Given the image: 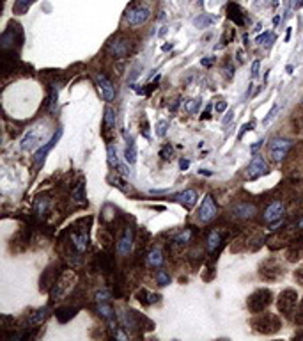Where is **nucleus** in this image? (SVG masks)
<instances>
[{
	"label": "nucleus",
	"instance_id": "obj_1",
	"mask_svg": "<svg viewBox=\"0 0 303 341\" xmlns=\"http://www.w3.org/2000/svg\"><path fill=\"white\" fill-rule=\"evenodd\" d=\"M293 146H295V142L291 141V139H287V137H275L268 144L269 157H271L273 162H282L284 158L289 155Z\"/></svg>",
	"mask_w": 303,
	"mask_h": 341
},
{
	"label": "nucleus",
	"instance_id": "obj_2",
	"mask_svg": "<svg viewBox=\"0 0 303 341\" xmlns=\"http://www.w3.org/2000/svg\"><path fill=\"white\" fill-rule=\"evenodd\" d=\"M269 172V167L268 164H266V160L261 157V155H253V158L250 160V164L247 166V169H245V179H249V181H253V179H259L261 176L268 174Z\"/></svg>",
	"mask_w": 303,
	"mask_h": 341
},
{
	"label": "nucleus",
	"instance_id": "obj_3",
	"mask_svg": "<svg viewBox=\"0 0 303 341\" xmlns=\"http://www.w3.org/2000/svg\"><path fill=\"white\" fill-rule=\"evenodd\" d=\"M151 18V9L148 5H137V7H131L126 11L124 14V20L130 27H139L144 25L146 21Z\"/></svg>",
	"mask_w": 303,
	"mask_h": 341
},
{
	"label": "nucleus",
	"instance_id": "obj_4",
	"mask_svg": "<svg viewBox=\"0 0 303 341\" xmlns=\"http://www.w3.org/2000/svg\"><path fill=\"white\" fill-rule=\"evenodd\" d=\"M271 300H273V295H271L269 290H257L255 293L250 295L249 309L252 313H261L271 304Z\"/></svg>",
	"mask_w": 303,
	"mask_h": 341
},
{
	"label": "nucleus",
	"instance_id": "obj_5",
	"mask_svg": "<svg viewBox=\"0 0 303 341\" xmlns=\"http://www.w3.org/2000/svg\"><path fill=\"white\" fill-rule=\"evenodd\" d=\"M106 52L114 59H124L131 52V43L126 38H114L110 39V43L106 45Z\"/></svg>",
	"mask_w": 303,
	"mask_h": 341
},
{
	"label": "nucleus",
	"instance_id": "obj_6",
	"mask_svg": "<svg viewBox=\"0 0 303 341\" xmlns=\"http://www.w3.org/2000/svg\"><path fill=\"white\" fill-rule=\"evenodd\" d=\"M60 137H62V128H57V132L51 135V139L48 142H45V144L41 146V148L36 151V155H34V164L38 167H41L43 164H45V160H47L48 153H50L51 149L55 148V144L60 141Z\"/></svg>",
	"mask_w": 303,
	"mask_h": 341
},
{
	"label": "nucleus",
	"instance_id": "obj_7",
	"mask_svg": "<svg viewBox=\"0 0 303 341\" xmlns=\"http://www.w3.org/2000/svg\"><path fill=\"white\" fill-rule=\"evenodd\" d=\"M216 213H218V206H216L213 196L207 194V196L202 199V205H201V208H199V221L207 224V222H211L216 217Z\"/></svg>",
	"mask_w": 303,
	"mask_h": 341
},
{
	"label": "nucleus",
	"instance_id": "obj_8",
	"mask_svg": "<svg viewBox=\"0 0 303 341\" xmlns=\"http://www.w3.org/2000/svg\"><path fill=\"white\" fill-rule=\"evenodd\" d=\"M253 325H255L253 329H257V331L262 333V334H271V333H275V331L280 329V322H278V318L273 315L259 316V318L253 322Z\"/></svg>",
	"mask_w": 303,
	"mask_h": 341
},
{
	"label": "nucleus",
	"instance_id": "obj_9",
	"mask_svg": "<svg viewBox=\"0 0 303 341\" xmlns=\"http://www.w3.org/2000/svg\"><path fill=\"white\" fill-rule=\"evenodd\" d=\"M96 82H98V89H100L103 100H105L106 103L114 102V98H115V85L112 84V80L106 77L105 73H98Z\"/></svg>",
	"mask_w": 303,
	"mask_h": 341
},
{
	"label": "nucleus",
	"instance_id": "obj_10",
	"mask_svg": "<svg viewBox=\"0 0 303 341\" xmlns=\"http://www.w3.org/2000/svg\"><path fill=\"white\" fill-rule=\"evenodd\" d=\"M284 212H286V205H284L282 201L277 199L266 206L264 213H262V221L268 222V224H273V222L280 221L284 217Z\"/></svg>",
	"mask_w": 303,
	"mask_h": 341
},
{
	"label": "nucleus",
	"instance_id": "obj_11",
	"mask_svg": "<svg viewBox=\"0 0 303 341\" xmlns=\"http://www.w3.org/2000/svg\"><path fill=\"white\" fill-rule=\"evenodd\" d=\"M133 240H135V233L133 227L126 226L122 234L119 236L117 240V254L119 256H128L131 251H133Z\"/></svg>",
	"mask_w": 303,
	"mask_h": 341
},
{
	"label": "nucleus",
	"instance_id": "obj_12",
	"mask_svg": "<svg viewBox=\"0 0 303 341\" xmlns=\"http://www.w3.org/2000/svg\"><path fill=\"white\" fill-rule=\"evenodd\" d=\"M255 213L257 206L252 205V203H247V201L238 203V205H234L231 208V215L234 219H238V221H249V219L255 217Z\"/></svg>",
	"mask_w": 303,
	"mask_h": 341
},
{
	"label": "nucleus",
	"instance_id": "obj_13",
	"mask_svg": "<svg viewBox=\"0 0 303 341\" xmlns=\"http://www.w3.org/2000/svg\"><path fill=\"white\" fill-rule=\"evenodd\" d=\"M106 160H108V166L112 169H115L121 176H130V169H128L124 164H121L117 157V148L115 144H108L106 146Z\"/></svg>",
	"mask_w": 303,
	"mask_h": 341
},
{
	"label": "nucleus",
	"instance_id": "obj_14",
	"mask_svg": "<svg viewBox=\"0 0 303 341\" xmlns=\"http://www.w3.org/2000/svg\"><path fill=\"white\" fill-rule=\"evenodd\" d=\"M298 302V295H296L295 290H286L280 293V298H278V309L286 315H291L295 311V306Z\"/></svg>",
	"mask_w": 303,
	"mask_h": 341
},
{
	"label": "nucleus",
	"instance_id": "obj_15",
	"mask_svg": "<svg viewBox=\"0 0 303 341\" xmlns=\"http://www.w3.org/2000/svg\"><path fill=\"white\" fill-rule=\"evenodd\" d=\"M96 313L101 316V318H105L106 322H108L110 329H112L114 333L117 331L119 327H117V320H115V311L112 309V306H110L108 302H98Z\"/></svg>",
	"mask_w": 303,
	"mask_h": 341
},
{
	"label": "nucleus",
	"instance_id": "obj_16",
	"mask_svg": "<svg viewBox=\"0 0 303 341\" xmlns=\"http://www.w3.org/2000/svg\"><path fill=\"white\" fill-rule=\"evenodd\" d=\"M69 242L76 249V252H85L89 247V234L87 231H73L69 234Z\"/></svg>",
	"mask_w": 303,
	"mask_h": 341
},
{
	"label": "nucleus",
	"instance_id": "obj_17",
	"mask_svg": "<svg viewBox=\"0 0 303 341\" xmlns=\"http://www.w3.org/2000/svg\"><path fill=\"white\" fill-rule=\"evenodd\" d=\"M48 316H50V309H48V307H41L38 311H34L32 315L27 318L25 329H38V325H41L43 322H47Z\"/></svg>",
	"mask_w": 303,
	"mask_h": 341
},
{
	"label": "nucleus",
	"instance_id": "obj_18",
	"mask_svg": "<svg viewBox=\"0 0 303 341\" xmlns=\"http://www.w3.org/2000/svg\"><path fill=\"white\" fill-rule=\"evenodd\" d=\"M174 199H176L179 205L185 206L186 210H190V208H194V206H195V203H197L199 196H197V192H195L194 188H186V190L179 192V194H177Z\"/></svg>",
	"mask_w": 303,
	"mask_h": 341
},
{
	"label": "nucleus",
	"instance_id": "obj_19",
	"mask_svg": "<svg viewBox=\"0 0 303 341\" xmlns=\"http://www.w3.org/2000/svg\"><path fill=\"white\" fill-rule=\"evenodd\" d=\"M223 243V236L218 229H213L209 234H207V240H206V245H207V252L209 254H215Z\"/></svg>",
	"mask_w": 303,
	"mask_h": 341
},
{
	"label": "nucleus",
	"instance_id": "obj_20",
	"mask_svg": "<svg viewBox=\"0 0 303 341\" xmlns=\"http://www.w3.org/2000/svg\"><path fill=\"white\" fill-rule=\"evenodd\" d=\"M20 29V25H16V29H13V27H9V29L4 30V34H2V38H0V47L4 48V50H13L14 48V43H16V36H14V32Z\"/></svg>",
	"mask_w": 303,
	"mask_h": 341
},
{
	"label": "nucleus",
	"instance_id": "obj_21",
	"mask_svg": "<svg viewBox=\"0 0 303 341\" xmlns=\"http://www.w3.org/2000/svg\"><path fill=\"white\" fill-rule=\"evenodd\" d=\"M146 261H148V265H149V267H152V269H160L161 265H163V261H165L161 249L160 247H152L151 251L148 252V256H146Z\"/></svg>",
	"mask_w": 303,
	"mask_h": 341
},
{
	"label": "nucleus",
	"instance_id": "obj_22",
	"mask_svg": "<svg viewBox=\"0 0 303 341\" xmlns=\"http://www.w3.org/2000/svg\"><path fill=\"white\" fill-rule=\"evenodd\" d=\"M122 327L126 329V331H137L139 329V318H137L135 311L126 309V311L122 313Z\"/></svg>",
	"mask_w": 303,
	"mask_h": 341
},
{
	"label": "nucleus",
	"instance_id": "obj_23",
	"mask_svg": "<svg viewBox=\"0 0 303 341\" xmlns=\"http://www.w3.org/2000/svg\"><path fill=\"white\" fill-rule=\"evenodd\" d=\"M124 137H126V153H124V160H126L128 164H135L137 162V144H135L133 137H128V133L124 132Z\"/></svg>",
	"mask_w": 303,
	"mask_h": 341
},
{
	"label": "nucleus",
	"instance_id": "obj_24",
	"mask_svg": "<svg viewBox=\"0 0 303 341\" xmlns=\"http://www.w3.org/2000/svg\"><path fill=\"white\" fill-rule=\"evenodd\" d=\"M84 190H85L84 181H80V183L76 185V187L71 190V199H73V203H75V205H78V206L87 205V199H85V192Z\"/></svg>",
	"mask_w": 303,
	"mask_h": 341
},
{
	"label": "nucleus",
	"instance_id": "obj_25",
	"mask_svg": "<svg viewBox=\"0 0 303 341\" xmlns=\"http://www.w3.org/2000/svg\"><path fill=\"white\" fill-rule=\"evenodd\" d=\"M38 144H39V135H38L36 130H32V132H29L25 137H23V141H21V149H23V151H32Z\"/></svg>",
	"mask_w": 303,
	"mask_h": 341
},
{
	"label": "nucleus",
	"instance_id": "obj_26",
	"mask_svg": "<svg viewBox=\"0 0 303 341\" xmlns=\"http://www.w3.org/2000/svg\"><path fill=\"white\" fill-rule=\"evenodd\" d=\"M115 119H117V115H115V111L112 109V107H106L105 109V121H103V128H105V132H112L115 128Z\"/></svg>",
	"mask_w": 303,
	"mask_h": 341
},
{
	"label": "nucleus",
	"instance_id": "obj_27",
	"mask_svg": "<svg viewBox=\"0 0 303 341\" xmlns=\"http://www.w3.org/2000/svg\"><path fill=\"white\" fill-rule=\"evenodd\" d=\"M76 311H78V307H59L55 315H57V320L60 324H66L67 320H71L76 315Z\"/></svg>",
	"mask_w": 303,
	"mask_h": 341
},
{
	"label": "nucleus",
	"instance_id": "obj_28",
	"mask_svg": "<svg viewBox=\"0 0 303 341\" xmlns=\"http://www.w3.org/2000/svg\"><path fill=\"white\" fill-rule=\"evenodd\" d=\"M137 298H139L142 304H146V306H151V304L158 302L161 297L158 293H149L148 290H140L139 293H137Z\"/></svg>",
	"mask_w": 303,
	"mask_h": 341
},
{
	"label": "nucleus",
	"instance_id": "obj_29",
	"mask_svg": "<svg viewBox=\"0 0 303 341\" xmlns=\"http://www.w3.org/2000/svg\"><path fill=\"white\" fill-rule=\"evenodd\" d=\"M57 100H59V84L50 85V94H48V111L55 112L57 109Z\"/></svg>",
	"mask_w": 303,
	"mask_h": 341
},
{
	"label": "nucleus",
	"instance_id": "obj_30",
	"mask_svg": "<svg viewBox=\"0 0 303 341\" xmlns=\"http://www.w3.org/2000/svg\"><path fill=\"white\" fill-rule=\"evenodd\" d=\"M227 16L231 18L232 21H234L236 25H243L245 23V20L241 16H236V14H243V11L240 9V5H236V4H229V7H227Z\"/></svg>",
	"mask_w": 303,
	"mask_h": 341
},
{
	"label": "nucleus",
	"instance_id": "obj_31",
	"mask_svg": "<svg viewBox=\"0 0 303 341\" xmlns=\"http://www.w3.org/2000/svg\"><path fill=\"white\" fill-rule=\"evenodd\" d=\"M192 234H194V231L190 229V227H185V229L179 231V233L174 236V243H176V245H186V243L192 240Z\"/></svg>",
	"mask_w": 303,
	"mask_h": 341
},
{
	"label": "nucleus",
	"instance_id": "obj_32",
	"mask_svg": "<svg viewBox=\"0 0 303 341\" xmlns=\"http://www.w3.org/2000/svg\"><path fill=\"white\" fill-rule=\"evenodd\" d=\"M34 213H36V217L38 219L45 217V215L48 213V201L47 199H36V203H34Z\"/></svg>",
	"mask_w": 303,
	"mask_h": 341
},
{
	"label": "nucleus",
	"instance_id": "obj_33",
	"mask_svg": "<svg viewBox=\"0 0 303 341\" xmlns=\"http://www.w3.org/2000/svg\"><path fill=\"white\" fill-rule=\"evenodd\" d=\"M213 21H215V16H211V14H199V18L194 20V25L199 29H207Z\"/></svg>",
	"mask_w": 303,
	"mask_h": 341
},
{
	"label": "nucleus",
	"instance_id": "obj_34",
	"mask_svg": "<svg viewBox=\"0 0 303 341\" xmlns=\"http://www.w3.org/2000/svg\"><path fill=\"white\" fill-rule=\"evenodd\" d=\"M156 284L160 286H168L170 284V274L167 272V270L160 269L158 272H156Z\"/></svg>",
	"mask_w": 303,
	"mask_h": 341
},
{
	"label": "nucleus",
	"instance_id": "obj_35",
	"mask_svg": "<svg viewBox=\"0 0 303 341\" xmlns=\"http://www.w3.org/2000/svg\"><path fill=\"white\" fill-rule=\"evenodd\" d=\"M114 217H115V208L112 205H106L103 208V212H101V221L105 222V224H108L110 221H114Z\"/></svg>",
	"mask_w": 303,
	"mask_h": 341
},
{
	"label": "nucleus",
	"instance_id": "obj_36",
	"mask_svg": "<svg viewBox=\"0 0 303 341\" xmlns=\"http://www.w3.org/2000/svg\"><path fill=\"white\" fill-rule=\"evenodd\" d=\"M34 0H14V13H25L27 9L32 5Z\"/></svg>",
	"mask_w": 303,
	"mask_h": 341
},
{
	"label": "nucleus",
	"instance_id": "obj_37",
	"mask_svg": "<svg viewBox=\"0 0 303 341\" xmlns=\"http://www.w3.org/2000/svg\"><path fill=\"white\" fill-rule=\"evenodd\" d=\"M108 181H110L112 185H114V187L121 188L122 192H128V190H130V187H126V183H124V179L119 178V176H110Z\"/></svg>",
	"mask_w": 303,
	"mask_h": 341
},
{
	"label": "nucleus",
	"instance_id": "obj_38",
	"mask_svg": "<svg viewBox=\"0 0 303 341\" xmlns=\"http://www.w3.org/2000/svg\"><path fill=\"white\" fill-rule=\"evenodd\" d=\"M160 157L163 158V160H167V162H170L174 158V149H172V146L170 144H165L163 148L160 149Z\"/></svg>",
	"mask_w": 303,
	"mask_h": 341
},
{
	"label": "nucleus",
	"instance_id": "obj_39",
	"mask_svg": "<svg viewBox=\"0 0 303 341\" xmlns=\"http://www.w3.org/2000/svg\"><path fill=\"white\" fill-rule=\"evenodd\" d=\"M167 128H168V123L165 119H161V121H158V123H156V135L158 137H165L167 135Z\"/></svg>",
	"mask_w": 303,
	"mask_h": 341
},
{
	"label": "nucleus",
	"instance_id": "obj_40",
	"mask_svg": "<svg viewBox=\"0 0 303 341\" xmlns=\"http://www.w3.org/2000/svg\"><path fill=\"white\" fill-rule=\"evenodd\" d=\"M96 300L98 302H108L110 298H112V293H110L108 290H100V291H96Z\"/></svg>",
	"mask_w": 303,
	"mask_h": 341
},
{
	"label": "nucleus",
	"instance_id": "obj_41",
	"mask_svg": "<svg viewBox=\"0 0 303 341\" xmlns=\"http://www.w3.org/2000/svg\"><path fill=\"white\" fill-rule=\"evenodd\" d=\"M278 109H280V105H278V103H273V107H271V111H269V112H268V115H266L264 119H262V124H268L269 121L273 119L275 114H277V112H278Z\"/></svg>",
	"mask_w": 303,
	"mask_h": 341
},
{
	"label": "nucleus",
	"instance_id": "obj_42",
	"mask_svg": "<svg viewBox=\"0 0 303 341\" xmlns=\"http://www.w3.org/2000/svg\"><path fill=\"white\" fill-rule=\"evenodd\" d=\"M201 107V100H192L190 103H186V112H190V114H195L197 112V109Z\"/></svg>",
	"mask_w": 303,
	"mask_h": 341
},
{
	"label": "nucleus",
	"instance_id": "obj_43",
	"mask_svg": "<svg viewBox=\"0 0 303 341\" xmlns=\"http://www.w3.org/2000/svg\"><path fill=\"white\" fill-rule=\"evenodd\" d=\"M140 133H142L146 139L151 137V133H149V124H148V119H146V117H144V123H140Z\"/></svg>",
	"mask_w": 303,
	"mask_h": 341
},
{
	"label": "nucleus",
	"instance_id": "obj_44",
	"mask_svg": "<svg viewBox=\"0 0 303 341\" xmlns=\"http://www.w3.org/2000/svg\"><path fill=\"white\" fill-rule=\"evenodd\" d=\"M252 126H255V121H252V123L243 124V126H241V130H240V133H238V139H241V137H243L245 133L250 132V130H252Z\"/></svg>",
	"mask_w": 303,
	"mask_h": 341
},
{
	"label": "nucleus",
	"instance_id": "obj_45",
	"mask_svg": "<svg viewBox=\"0 0 303 341\" xmlns=\"http://www.w3.org/2000/svg\"><path fill=\"white\" fill-rule=\"evenodd\" d=\"M259 68H261V60H253V64H252V77L253 78L259 77Z\"/></svg>",
	"mask_w": 303,
	"mask_h": 341
},
{
	"label": "nucleus",
	"instance_id": "obj_46",
	"mask_svg": "<svg viewBox=\"0 0 303 341\" xmlns=\"http://www.w3.org/2000/svg\"><path fill=\"white\" fill-rule=\"evenodd\" d=\"M215 57H206V59H202L201 60V64L202 66H204V68H209V66H213V64H215Z\"/></svg>",
	"mask_w": 303,
	"mask_h": 341
},
{
	"label": "nucleus",
	"instance_id": "obj_47",
	"mask_svg": "<svg viewBox=\"0 0 303 341\" xmlns=\"http://www.w3.org/2000/svg\"><path fill=\"white\" fill-rule=\"evenodd\" d=\"M262 142H264V141H259V142H255V144H252V148H250V153H252V155H257V151L261 149Z\"/></svg>",
	"mask_w": 303,
	"mask_h": 341
},
{
	"label": "nucleus",
	"instance_id": "obj_48",
	"mask_svg": "<svg viewBox=\"0 0 303 341\" xmlns=\"http://www.w3.org/2000/svg\"><path fill=\"white\" fill-rule=\"evenodd\" d=\"M215 109H216V112H223L225 109H227V102H218Z\"/></svg>",
	"mask_w": 303,
	"mask_h": 341
},
{
	"label": "nucleus",
	"instance_id": "obj_49",
	"mask_svg": "<svg viewBox=\"0 0 303 341\" xmlns=\"http://www.w3.org/2000/svg\"><path fill=\"white\" fill-rule=\"evenodd\" d=\"M232 117H234V112L232 111H229L227 112V115H225V117H223V124H229L232 121Z\"/></svg>",
	"mask_w": 303,
	"mask_h": 341
},
{
	"label": "nucleus",
	"instance_id": "obj_50",
	"mask_svg": "<svg viewBox=\"0 0 303 341\" xmlns=\"http://www.w3.org/2000/svg\"><path fill=\"white\" fill-rule=\"evenodd\" d=\"M179 167H181V170H186L190 167V160H185V158H181V160H179Z\"/></svg>",
	"mask_w": 303,
	"mask_h": 341
},
{
	"label": "nucleus",
	"instance_id": "obj_51",
	"mask_svg": "<svg viewBox=\"0 0 303 341\" xmlns=\"http://www.w3.org/2000/svg\"><path fill=\"white\" fill-rule=\"evenodd\" d=\"M225 71H227V78L234 77V68H232V64H229L227 68H225Z\"/></svg>",
	"mask_w": 303,
	"mask_h": 341
},
{
	"label": "nucleus",
	"instance_id": "obj_52",
	"mask_svg": "<svg viewBox=\"0 0 303 341\" xmlns=\"http://www.w3.org/2000/svg\"><path fill=\"white\" fill-rule=\"evenodd\" d=\"M268 36H269V34H261V36H259V38L255 39V43H262V41H264L266 38H268Z\"/></svg>",
	"mask_w": 303,
	"mask_h": 341
},
{
	"label": "nucleus",
	"instance_id": "obj_53",
	"mask_svg": "<svg viewBox=\"0 0 303 341\" xmlns=\"http://www.w3.org/2000/svg\"><path fill=\"white\" fill-rule=\"evenodd\" d=\"M209 112H211V107H207L206 112H204V115H202V119H207V117H209Z\"/></svg>",
	"mask_w": 303,
	"mask_h": 341
},
{
	"label": "nucleus",
	"instance_id": "obj_54",
	"mask_svg": "<svg viewBox=\"0 0 303 341\" xmlns=\"http://www.w3.org/2000/svg\"><path fill=\"white\" fill-rule=\"evenodd\" d=\"M296 227H298V229H303V217L298 219V222H296Z\"/></svg>",
	"mask_w": 303,
	"mask_h": 341
},
{
	"label": "nucleus",
	"instance_id": "obj_55",
	"mask_svg": "<svg viewBox=\"0 0 303 341\" xmlns=\"http://www.w3.org/2000/svg\"><path fill=\"white\" fill-rule=\"evenodd\" d=\"M199 172H201V174H204V176H211V174H213V172H209L207 169H201Z\"/></svg>",
	"mask_w": 303,
	"mask_h": 341
},
{
	"label": "nucleus",
	"instance_id": "obj_56",
	"mask_svg": "<svg viewBox=\"0 0 303 341\" xmlns=\"http://www.w3.org/2000/svg\"><path fill=\"white\" fill-rule=\"evenodd\" d=\"M238 60H240V62H243V60H245V57H243V52H238Z\"/></svg>",
	"mask_w": 303,
	"mask_h": 341
},
{
	"label": "nucleus",
	"instance_id": "obj_57",
	"mask_svg": "<svg viewBox=\"0 0 303 341\" xmlns=\"http://www.w3.org/2000/svg\"><path fill=\"white\" fill-rule=\"evenodd\" d=\"M170 48H172V43H170V45H165V47H163V52L170 50Z\"/></svg>",
	"mask_w": 303,
	"mask_h": 341
},
{
	"label": "nucleus",
	"instance_id": "obj_58",
	"mask_svg": "<svg viewBox=\"0 0 303 341\" xmlns=\"http://www.w3.org/2000/svg\"><path fill=\"white\" fill-rule=\"evenodd\" d=\"M296 5H298V7H302V5H303V0H298V4H296Z\"/></svg>",
	"mask_w": 303,
	"mask_h": 341
}]
</instances>
